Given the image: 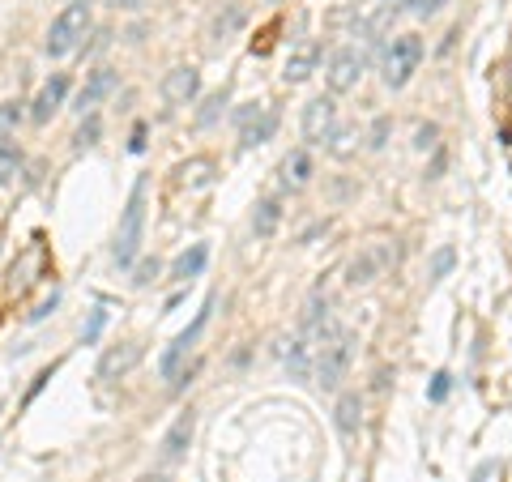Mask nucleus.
<instances>
[{
    "label": "nucleus",
    "mask_w": 512,
    "mask_h": 482,
    "mask_svg": "<svg viewBox=\"0 0 512 482\" xmlns=\"http://www.w3.org/2000/svg\"><path fill=\"white\" fill-rule=\"evenodd\" d=\"M146 192H150V180L141 175V180L133 184V197H128V205H124L116 244H111V265L116 269H128L141 252V239H146Z\"/></svg>",
    "instance_id": "obj_1"
},
{
    "label": "nucleus",
    "mask_w": 512,
    "mask_h": 482,
    "mask_svg": "<svg viewBox=\"0 0 512 482\" xmlns=\"http://www.w3.org/2000/svg\"><path fill=\"white\" fill-rule=\"evenodd\" d=\"M90 35V5H69L56 13V22L47 26V39H43V52L47 56H73L77 47L86 43Z\"/></svg>",
    "instance_id": "obj_2"
},
{
    "label": "nucleus",
    "mask_w": 512,
    "mask_h": 482,
    "mask_svg": "<svg viewBox=\"0 0 512 482\" xmlns=\"http://www.w3.org/2000/svg\"><path fill=\"white\" fill-rule=\"evenodd\" d=\"M350 355H355V342H350V333L342 329H329L320 333V350H316V384L320 389H338L346 367H350Z\"/></svg>",
    "instance_id": "obj_3"
},
{
    "label": "nucleus",
    "mask_w": 512,
    "mask_h": 482,
    "mask_svg": "<svg viewBox=\"0 0 512 482\" xmlns=\"http://www.w3.org/2000/svg\"><path fill=\"white\" fill-rule=\"evenodd\" d=\"M419 64H423V39L419 35H397L393 47H389V56H384V86L402 90Z\"/></svg>",
    "instance_id": "obj_4"
},
{
    "label": "nucleus",
    "mask_w": 512,
    "mask_h": 482,
    "mask_svg": "<svg viewBox=\"0 0 512 482\" xmlns=\"http://www.w3.org/2000/svg\"><path fill=\"white\" fill-rule=\"evenodd\" d=\"M363 52L359 47H338V52L329 56V64H325V82H329V90L333 94H346V90H355L359 86V77H363Z\"/></svg>",
    "instance_id": "obj_5"
},
{
    "label": "nucleus",
    "mask_w": 512,
    "mask_h": 482,
    "mask_svg": "<svg viewBox=\"0 0 512 482\" xmlns=\"http://www.w3.org/2000/svg\"><path fill=\"white\" fill-rule=\"evenodd\" d=\"M210 312H214V299H205V308L197 312V320H192V325H188V329H184V333H180V337H175V342L167 346V355L158 359V372H163L167 380H171L175 372H180V363L188 359V350L197 346V337L205 333V325H210Z\"/></svg>",
    "instance_id": "obj_6"
},
{
    "label": "nucleus",
    "mask_w": 512,
    "mask_h": 482,
    "mask_svg": "<svg viewBox=\"0 0 512 482\" xmlns=\"http://www.w3.org/2000/svg\"><path fill=\"white\" fill-rule=\"evenodd\" d=\"M158 94L171 103V107H184L201 94V73L192 69V64H175L171 73H163V82H158Z\"/></svg>",
    "instance_id": "obj_7"
},
{
    "label": "nucleus",
    "mask_w": 512,
    "mask_h": 482,
    "mask_svg": "<svg viewBox=\"0 0 512 482\" xmlns=\"http://www.w3.org/2000/svg\"><path fill=\"white\" fill-rule=\"evenodd\" d=\"M333 124H338V103L325 99V94L303 107V120H299L303 141H329L333 137Z\"/></svg>",
    "instance_id": "obj_8"
},
{
    "label": "nucleus",
    "mask_w": 512,
    "mask_h": 482,
    "mask_svg": "<svg viewBox=\"0 0 512 482\" xmlns=\"http://www.w3.org/2000/svg\"><path fill=\"white\" fill-rule=\"evenodd\" d=\"M116 86H120V73H116V69H107V64H103V69H94V73L86 77V86L77 90L73 107L82 111V116H94V107H99V103H103V99H107V94L116 90Z\"/></svg>",
    "instance_id": "obj_9"
},
{
    "label": "nucleus",
    "mask_w": 512,
    "mask_h": 482,
    "mask_svg": "<svg viewBox=\"0 0 512 482\" xmlns=\"http://www.w3.org/2000/svg\"><path fill=\"white\" fill-rule=\"evenodd\" d=\"M389 261H393V252L384 248V244L363 248V252L355 256V261H350V269H346V282H350V286H367L372 278H380L384 265H389Z\"/></svg>",
    "instance_id": "obj_10"
},
{
    "label": "nucleus",
    "mask_w": 512,
    "mask_h": 482,
    "mask_svg": "<svg viewBox=\"0 0 512 482\" xmlns=\"http://www.w3.org/2000/svg\"><path fill=\"white\" fill-rule=\"evenodd\" d=\"M64 94H69V77H64V73L47 77V82L39 86V94H35V103H30V120H35V124H47V120H52L56 111H60Z\"/></svg>",
    "instance_id": "obj_11"
},
{
    "label": "nucleus",
    "mask_w": 512,
    "mask_h": 482,
    "mask_svg": "<svg viewBox=\"0 0 512 482\" xmlns=\"http://www.w3.org/2000/svg\"><path fill=\"white\" fill-rule=\"evenodd\" d=\"M137 363H141V342L107 346V350H103V359H99V380H120V376L133 372Z\"/></svg>",
    "instance_id": "obj_12"
},
{
    "label": "nucleus",
    "mask_w": 512,
    "mask_h": 482,
    "mask_svg": "<svg viewBox=\"0 0 512 482\" xmlns=\"http://www.w3.org/2000/svg\"><path fill=\"white\" fill-rule=\"evenodd\" d=\"M192 427H197V414H192V410H184L180 419H175V423L167 427L163 444H158V453H163V465H175V461H184L188 444H192Z\"/></svg>",
    "instance_id": "obj_13"
},
{
    "label": "nucleus",
    "mask_w": 512,
    "mask_h": 482,
    "mask_svg": "<svg viewBox=\"0 0 512 482\" xmlns=\"http://www.w3.org/2000/svg\"><path fill=\"white\" fill-rule=\"evenodd\" d=\"M244 22H248V9L239 5V0H227V5L214 9V18H210V39H214V43L231 39V35H239V30H244Z\"/></svg>",
    "instance_id": "obj_14"
},
{
    "label": "nucleus",
    "mask_w": 512,
    "mask_h": 482,
    "mask_svg": "<svg viewBox=\"0 0 512 482\" xmlns=\"http://www.w3.org/2000/svg\"><path fill=\"white\" fill-rule=\"evenodd\" d=\"M316 60H320V43H299L291 60H286V82H308L312 69H316Z\"/></svg>",
    "instance_id": "obj_15"
},
{
    "label": "nucleus",
    "mask_w": 512,
    "mask_h": 482,
    "mask_svg": "<svg viewBox=\"0 0 512 482\" xmlns=\"http://www.w3.org/2000/svg\"><path fill=\"white\" fill-rule=\"evenodd\" d=\"M312 180V154L308 150H291L282 163V184L286 188H308Z\"/></svg>",
    "instance_id": "obj_16"
},
{
    "label": "nucleus",
    "mask_w": 512,
    "mask_h": 482,
    "mask_svg": "<svg viewBox=\"0 0 512 482\" xmlns=\"http://www.w3.org/2000/svg\"><path fill=\"white\" fill-rule=\"evenodd\" d=\"M205 261H210V248L205 244H192L188 252L175 256V265H171V278L175 282H188V278H197V273L205 269Z\"/></svg>",
    "instance_id": "obj_17"
},
{
    "label": "nucleus",
    "mask_w": 512,
    "mask_h": 482,
    "mask_svg": "<svg viewBox=\"0 0 512 482\" xmlns=\"http://www.w3.org/2000/svg\"><path fill=\"white\" fill-rule=\"evenodd\" d=\"M278 222H282V205H278V201H261V205L252 210V231L261 235V239L274 235V231H278Z\"/></svg>",
    "instance_id": "obj_18"
},
{
    "label": "nucleus",
    "mask_w": 512,
    "mask_h": 482,
    "mask_svg": "<svg viewBox=\"0 0 512 482\" xmlns=\"http://www.w3.org/2000/svg\"><path fill=\"white\" fill-rule=\"evenodd\" d=\"M359 419H363L359 393H346V397L338 401V431H342V436H355V431H359Z\"/></svg>",
    "instance_id": "obj_19"
},
{
    "label": "nucleus",
    "mask_w": 512,
    "mask_h": 482,
    "mask_svg": "<svg viewBox=\"0 0 512 482\" xmlns=\"http://www.w3.org/2000/svg\"><path fill=\"white\" fill-rule=\"evenodd\" d=\"M26 103H18V99H5L0 103V146H5V141H13V133H18V124H22V111Z\"/></svg>",
    "instance_id": "obj_20"
},
{
    "label": "nucleus",
    "mask_w": 512,
    "mask_h": 482,
    "mask_svg": "<svg viewBox=\"0 0 512 482\" xmlns=\"http://www.w3.org/2000/svg\"><path fill=\"white\" fill-rule=\"evenodd\" d=\"M18 171H22V146L18 141H5V146H0V188H5Z\"/></svg>",
    "instance_id": "obj_21"
},
{
    "label": "nucleus",
    "mask_w": 512,
    "mask_h": 482,
    "mask_svg": "<svg viewBox=\"0 0 512 482\" xmlns=\"http://www.w3.org/2000/svg\"><path fill=\"white\" fill-rule=\"evenodd\" d=\"M274 128H278V116H274V111H265V120H261V124H248V128H244V150H252V146H261V141H269V137H274Z\"/></svg>",
    "instance_id": "obj_22"
},
{
    "label": "nucleus",
    "mask_w": 512,
    "mask_h": 482,
    "mask_svg": "<svg viewBox=\"0 0 512 482\" xmlns=\"http://www.w3.org/2000/svg\"><path fill=\"white\" fill-rule=\"evenodd\" d=\"M99 133H103V124H99V116H86V124L73 133V154H82V150H90L94 141H99Z\"/></svg>",
    "instance_id": "obj_23"
},
{
    "label": "nucleus",
    "mask_w": 512,
    "mask_h": 482,
    "mask_svg": "<svg viewBox=\"0 0 512 482\" xmlns=\"http://www.w3.org/2000/svg\"><path fill=\"white\" fill-rule=\"evenodd\" d=\"M222 107H227V94H222V90L210 94V99H205V107L197 111V128H210V124L222 116Z\"/></svg>",
    "instance_id": "obj_24"
},
{
    "label": "nucleus",
    "mask_w": 512,
    "mask_h": 482,
    "mask_svg": "<svg viewBox=\"0 0 512 482\" xmlns=\"http://www.w3.org/2000/svg\"><path fill=\"white\" fill-rule=\"evenodd\" d=\"M308 359H312V346H308V342H303V337H299V342H295V350H291V355H286V367H291L295 376H308Z\"/></svg>",
    "instance_id": "obj_25"
},
{
    "label": "nucleus",
    "mask_w": 512,
    "mask_h": 482,
    "mask_svg": "<svg viewBox=\"0 0 512 482\" xmlns=\"http://www.w3.org/2000/svg\"><path fill=\"white\" fill-rule=\"evenodd\" d=\"M154 278H158V261H154V256H146V261L137 265V278H133V282H137V286H150Z\"/></svg>",
    "instance_id": "obj_26"
},
{
    "label": "nucleus",
    "mask_w": 512,
    "mask_h": 482,
    "mask_svg": "<svg viewBox=\"0 0 512 482\" xmlns=\"http://www.w3.org/2000/svg\"><path fill=\"white\" fill-rule=\"evenodd\" d=\"M448 269H453V248H440L436 261H431V278H444Z\"/></svg>",
    "instance_id": "obj_27"
},
{
    "label": "nucleus",
    "mask_w": 512,
    "mask_h": 482,
    "mask_svg": "<svg viewBox=\"0 0 512 482\" xmlns=\"http://www.w3.org/2000/svg\"><path fill=\"white\" fill-rule=\"evenodd\" d=\"M440 5H444V0H410V13H414V18H431Z\"/></svg>",
    "instance_id": "obj_28"
},
{
    "label": "nucleus",
    "mask_w": 512,
    "mask_h": 482,
    "mask_svg": "<svg viewBox=\"0 0 512 482\" xmlns=\"http://www.w3.org/2000/svg\"><path fill=\"white\" fill-rule=\"evenodd\" d=\"M419 150H427V146H436V124H423L419 128V141H414Z\"/></svg>",
    "instance_id": "obj_29"
},
{
    "label": "nucleus",
    "mask_w": 512,
    "mask_h": 482,
    "mask_svg": "<svg viewBox=\"0 0 512 482\" xmlns=\"http://www.w3.org/2000/svg\"><path fill=\"white\" fill-rule=\"evenodd\" d=\"M111 9H120V13H133V9H141V0H107Z\"/></svg>",
    "instance_id": "obj_30"
},
{
    "label": "nucleus",
    "mask_w": 512,
    "mask_h": 482,
    "mask_svg": "<svg viewBox=\"0 0 512 482\" xmlns=\"http://www.w3.org/2000/svg\"><path fill=\"white\" fill-rule=\"evenodd\" d=\"M384 133H389V120H380V124H376V133H372V146H384Z\"/></svg>",
    "instance_id": "obj_31"
},
{
    "label": "nucleus",
    "mask_w": 512,
    "mask_h": 482,
    "mask_svg": "<svg viewBox=\"0 0 512 482\" xmlns=\"http://www.w3.org/2000/svg\"><path fill=\"white\" fill-rule=\"evenodd\" d=\"M99 329H103V312H94V320H90V329H86L82 337H86V342H90V337H94V333H99Z\"/></svg>",
    "instance_id": "obj_32"
},
{
    "label": "nucleus",
    "mask_w": 512,
    "mask_h": 482,
    "mask_svg": "<svg viewBox=\"0 0 512 482\" xmlns=\"http://www.w3.org/2000/svg\"><path fill=\"white\" fill-rule=\"evenodd\" d=\"M448 393V376H436V389H431V397H444Z\"/></svg>",
    "instance_id": "obj_33"
},
{
    "label": "nucleus",
    "mask_w": 512,
    "mask_h": 482,
    "mask_svg": "<svg viewBox=\"0 0 512 482\" xmlns=\"http://www.w3.org/2000/svg\"><path fill=\"white\" fill-rule=\"evenodd\" d=\"M133 482H167V478H163V474H154V470H150V474H141V478H133Z\"/></svg>",
    "instance_id": "obj_34"
},
{
    "label": "nucleus",
    "mask_w": 512,
    "mask_h": 482,
    "mask_svg": "<svg viewBox=\"0 0 512 482\" xmlns=\"http://www.w3.org/2000/svg\"><path fill=\"white\" fill-rule=\"evenodd\" d=\"M69 5H90V0H69Z\"/></svg>",
    "instance_id": "obj_35"
}]
</instances>
